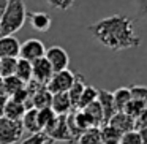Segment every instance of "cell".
I'll return each instance as SVG.
<instances>
[{
	"label": "cell",
	"mask_w": 147,
	"mask_h": 144,
	"mask_svg": "<svg viewBox=\"0 0 147 144\" xmlns=\"http://www.w3.org/2000/svg\"><path fill=\"white\" fill-rule=\"evenodd\" d=\"M3 81H5V90H7V97L14 95L18 90H21L22 87H26V84H24L22 81L19 79V78H16V76L5 78Z\"/></svg>",
	"instance_id": "obj_25"
},
{
	"label": "cell",
	"mask_w": 147,
	"mask_h": 144,
	"mask_svg": "<svg viewBox=\"0 0 147 144\" xmlns=\"http://www.w3.org/2000/svg\"><path fill=\"white\" fill-rule=\"evenodd\" d=\"M27 16L30 19V24L38 32H48L52 26V19L45 11H27Z\"/></svg>",
	"instance_id": "obj_13"
},
{
	"label": "cell",
	"mask_w": 147,
	"mask_h": 144,
	"mask_svg": "<svg viewBox=\"0 0 147 144\" xmlns=\"http://www.w3.org/2000/svg\"><path fill=\"white\" fill-rule=\"evenodd\" d=\"M45 59L48 60V64L51 65L52 71H63L68 70V64H70V55L67 54L62 46H51L49 49H46Z\"/></svg>",
	"instance_id": "obj_7"
},
{
	"label": "cell",
	"mask_w": 147,
	"mask_h": 144,
	"mask_svg": "<svg viewBox=\"0 0 147 144\" xmlns=\"http://www.w3.org/2000/svg\"><path fill=\"white\" fill-rule=\"evenodd\" d=\"M82 111H84V114L89 117L92 127H103V125H105V117H103V111H101V106L98 105V101L90 103V105L86 106Z\"/></svg>",
	"instance_id": "obj_16"
},
{
	"label": "cell",
	"mask_w": 147,
	"mask_h": 144,
	"mask_svg": "<svg viewBox=\"0 0 147 144\" xmlns=\"http://www.w3.org/2000/svg\"><path fill=\"white\" fill-rule=\"evenodd\" d=\"M52 74H54V71H52L51 65L48 64V60L45 57L40 59V60H35L32 64V81H35L40 86L46 87V84L49 82Z\"/></svg>",
	"instance_id": "obj_8"
},
{
	"label": "cell",
	"mask_w": 147,
	"mask_h": 144,
	"mask_svg": "<svg viewBox=\"0 0 147 144\" xmlns=\"http://www.w3.org/2000/svg\"><path fill=\"white\" fill-rule=\"evenodd\" d=\"M89 32L98 43L111 51H125L141 45L133 19L125 14H112L89 26Z\"/></svg>",
	"instance_id": "obj_1"
},
{
	"label": "cell",
	"mask_w": 147,
	"mask_h": 144,
	"mask_svg": "<svg viewBox=\"0 0 147 144\" xmlns=\"http://www.w3.org/2000/svg\"><path fill=\"white\" fill-rule=\"evenodd\" d=\"M46 54V48L45 43L38 38H29L24 43H21V49H19V59L27 60L30 64H33L35 60L43 59Z\"/></svg>",
	"instance_id": "obj_5"
},
{
	"label": "cell",
	"mask_w": 147,
	"mask_h": 144,
	"mask_svg": "<svg viewBox=\"0 0 147 144\" xmlns=\"http://www.w3.org/2000/svg\"><path fill=\"white\" fill-rule=\"evenodd\" d=\"M51 109L55 116H68L73 111V105L70 101V97L67 92L63 93H54L51 101Z\"/></svg>",
	"instance_id": "obj_11"
},
{
	"label": "cell",
	"mask_w": 147,
	"mask_h": 144,
	"mask_svg": "<svg viewBox=\"0 0 147 144\" xmlns=\"http://www.w3.org/2000/svg\"><path fill=\"white\" fill-rule=\"evenodd\" d=\"M43 133L51 139V143H54V141H63V143L70 144L74 143L67 125V116H55V119L43 130Z\"/></svg>",
	"instance_id": "obj_3"
},
{
	"label": "cell",
	"mask_w": 147,
	"mask_h": 144,
	"mask_svg": "<svg viewBox=\"0 0 147 144\" xmlns=\"http://www.w3.org/2000/svg\"><path fill=\"white\" fill-rule=\"evenodd\" d=\"M49 143H51V139H49L43 131H40V133L30 135V136L26 138L21 144H49Z\"/></svg>",
	"instance_id": "obj_30"
},
{
	"label": "cell",
	"mask_w": 147,
	"mask_h": 144,
	"mask_svg": "<svg viewBox=\"0 0 147 144\" xmlns=\"http://www.w3.org/2000/svg\"><path fill=\"white\" fill-rule=\"evenodd\" d=\"M96 97H98V89H96L95 86H86L79 101H78L76 109H84L86 106H89L90 103L96 101Z\"/></svg>",
	"instance_id": "obj_22"
},
{
	"label": "cell",
	"mask_w": 147,
	"mask_h": 144,
	"mask_svg": "<svg viewBox=\"0 0 147 144\" xmlns=\"http://www.w3.org/2000/svg\"><path fill=\"white\" fill-rule=\"evenodd\" d=\"M78 141H79V144H103L101 128L100 127L87 128L86 131L81 133V136L78 138Z\"/></svg>",
	"instance_id": "obj_19"
},
{
	"label": "cell",
	"mask_w": 147,
	"mask_h": 144,
	"mask_svg": "<svg viewBox=\"0 0 147 144\" xmlns=\"http://www.w3.org/2000/svg\"><path fill=\"white\" fill-rule=\"evenodd\" d=\"M55 119V114L51 108H46V109H40L38 111V125H40V130H45L49 124Z\"/></svg>",
	"instance_id": "obj_27"
},
{
	"label": "cell",
	"mask_w": 147,
	"mask_h": 144,
	"mask_svg": "<svg viewBox=\"0 0 147 144\" xmlns=\"http://www.w3.org/2000/svg\"><path fill=\"white\" fill-rule=\"evenodd\" d=\"M74 82V73L70 70H63V71H57L52 74V78L49 79V82L46 84V89L54 95V93H63L68 92L71 89Z\"/></svg>",
	"instance_id": "obj_6"
},
{
	"label": "cell",
	"mask_w": 147,
	"mask_h": 144,
	"mask_svg": "<svg viewBox=\"0 0 147 144\" xmlns=\"http://www.w3.org/2000/svg\"><path fill=\"white\" fill-rule=\"evenodd\" d=\"M49 7L55 8V10H60V11H67L73 7L74 0H45Z\"/></svg>",
	"instance_id": "obj_31"
},
{
	"label": "cell",
	"mask_w": 147,
	"mask_h": 144,
	"mask_svg": "<svg viewBox=\"0 0 147 144\" xmlns=\"http://www.w3.org/2000/svg\"><path fill=\"white\" fill-rule=\"evenodd\" d=\"M21 43L16 37H0V59H18Z\"/></svg>",
	"instance_id": "obj_9"
},
{
	"label": "cell",
	"mask_w": 147,
	"mask_h": 144,
	"mask_svg": "<svg viewBox=\"0 0 147 144\" xmlns=\"http://www.w3.org/2000/svg\"><path fill=\"white\" fill-rule=\"evenodd\" d=\"M7 100H8V97H0V117H3V111H5Z\"/></svg>",
	"instance_id": "obj_35"
},
{
	"label": "cell",
	"mask_w": 147,
	"mask_h": 144,
	"mask_svg": "<svg viewBox=\"0 0 147 144\" xmlns=\"http://www.w3.org/2000/svg\"><path fill=\"white\" fill-rule=\"evenodd\" d=\"M96 101L101 106L103 111V117H105V125L109 122V119L115 114V105H114V98H112V92L109 90H98V97H96Z\"/></svg>",
	"instance_id": "obj_10"
},
{
	"label": "cell",
	"mask_w": 147,
	"mask_h": 144,
	"mask_svg": "<svg viewBox=\"0 0 147 144\" xmlns=\"http://www.w3.org/2000/svg\"><path fill=\"white\" fill-rule=\"evenodd\" d=\"M18 59H0V78H10L16 73Z\"/></svg>",
	"instance_id": "obj_24"
},
{
	"label": "cell",
	"mask_w": 147,
	"mask_h": 144,
	"mask_svg": "<svg viewBox=\"0 0 147 144\" xmlns=\"http://www.w3.org/2000/svg\"><path fill=\"white\" fill-rule=\"evenodd\" d=\"M136 3H138V13H139V18L147 19V0H136Z\"/></svg>",
	"instance_id": "obj_33"
},
{
	"label": "cell",
	"mask_w": 147,
	"mask_h": 144,
	"mask_svg": "<svg viewBox=\"0 0 147 144\" xmlns=\"http://www.w3.org/2000/svg\"><path fill=\"white\" fill-rule=\"evenodd\" d=\"M7 5H8V0H0V21H2V16L7 10Z\"/></svg>",
	"instance_id": "obj_36"
},
{
	"label": "cell",
	"mask_w": 147,
	"mask_h": 144,
	"mask_svg": "<svg viewBox=\"0 0 147 144\" xmlns=\"http://www.w3.org/2000/svg\"><path fill=\"white\" fill-rule=\"evenodd\" d=\"M146 127H147V106L142 109V112L134 119V130H141V128H146Z\"/></svg>",
	"instance_id": "obj_32"
},
{
	"label": "cell",
	"mask_w": 147,
	"mask_h": 144,
	"mask_svg": "<svg viewBox=\"0 0 147 144\" xmlns=\"http://www.w3.org/2000/svg\"><path fill=\"white\" fill-rule=\"evenodd\" d=\"M51 101H52V93L49 92L46 87H40L38 90L30 95V103H32V108L40 111V109H46L51 108Z\"/></svg>",
	"instance_id": "obj_14"
},
{
	"label": "cell",
	"mask_w": 147,
	"mask_h": 144,
	"mask_svg": "<svg viewBox=\"0 0 147 144\" xmlns=\"http://www.w3.org/2000/svg\"><path fill=\"white\" fill-rule=\"evenodd\" d=\"M119 144H142V141H141V136L138 133V130H131V131H127V133L122 135Z\"/></svg>",
	"instance_id": "obj_29"
},
{
	"label": "cell",
	"mask_w": 147,
	"mask_h": 144,
	"mask_svg": "<svg viewBox=\"0 0 147 144\" xmlns=\"http://www.w3.org/2000/svg\"><path fill=\"white\" fill-rule=\"evenodd\" d=\"M14 76L19 78L24 84H29L32 81V64L27 60H22V59H18V65H16V73Z\"/></svg>",
	"instance_id": "obj_21"
},
{
	"label": "cell",
	"mask_w": 147,
	"mask_h": 144,
	"mask_svg": "<svg viewBox=\"0 0 147 144\" xmlns=\"http://www.w3.org/2000/svg\"><path fill=\"white\" fill-rule=\"evenodd\" d=\"M130 90V97L131 100H136V101L141 103H147V86H130L128 87Z\"/></svg>",
	"instance_id": "obj_28"
},
{
	"label": "cell",
	"mask_w": 147,
	"mask_h": 144,
	"mask_svg": "<svg viewBox=\"0 0 147 144\" xmlns=\"http://www.w3.org/2000/svg\"><path fill=\"white\" fill-rule=\"evenodd\" d=\"M106 125H111V127L115 128L120 135L134 130V120L131 117H128L125 112H115V114L109 119V122Z\"/></svg>",
	"instance_id": "obj_12"
},
{
	"label": "cell",
	"mask_w": 147,
	"mask_h": 144,
	"mask_svg": "<svg viewBox=\"0 0 147 144\" xmlns=\"http://www.w3.org/2000/svg\"><path fill=\"white\" fill-rule=\"evenodd\" d=\"M24 135V127L19 120L0 117V144H16Z\"/></svg>",
	"instance_id": "obj_4"
},
{
	"label": "cell",
	"mask_w": 147,
	"mask_h": 144,
	"mask_svg": "<svg viewBox=\"0 0 147 144\" xmlns=\"http://www.w3.org/2000/svg\"><path fill=\"white\" fill-rule=\"evenodd\" d=\"M138 133H139V136H141V141H142V144H147V127H146V128H141V130H138Z\"/></svg>",
	"instance_id": "obj_34"
},
{
	"label": "cell",
	"mask_w": 147,
	"mask_h": 144,
	"mask_svg": "<svg viewBox=\"0 0 147 144\" xmlns=\"http://www.w3.org/2000/svg\"><path fill=\"white\" fill-rule=\"evenodd\" d=\"M146 108V103H141V101H136V100H130L128 101V105L125 106L123 112L128 116V117H131L134 120V119L138 117V116L142 112V109Z\"/></svg>",
	"instance_id": "obj_26"
},
{
	"label": "cell",
	"mask_w": 147,
	"mask_h": 144,
	"mask_svg": "<svg viewBox=\"0 0 147 144\" xmlns=\"http://www.w3.org/2000/svg\"><path fill=\"white\" fill-rule=\"evenodd\" d=\"M21 124H22L24 130L30 131V133H40V125H38V111L36 109H27L24 117L21 119Z\"/></svg>",
	"instance_id": "obj_18"
},
{
	"label": "cell",
	"mask_w": 147,
	"mask_h": 144,
	"mask_svg": "<svg viewBox=\"0 0 147 144\" xmlns=\"http://www.w3.org/2000/svg\"><path fill=\"white\" fill-rule=\"evenodd\" d=\"M27 19V8L24 0H8L2 21H0V37H10L19 32Z\"/></svg>",
	"instance_id": "obj_2"
},
{
	"label": "cell",
	"mask_w": 147,
	"mask_h": 144,
	"mask_svg": "<svg viewBox=\"0 0 147 144\" xmlns=\"http://www.w3.org/2000/svg\"><path fill=\"white\" fill-rule=\"evenodd\" d=\"M101 128V138H103V144H119L122 135L119 133L115 128H112L111 125H103Z\"/></svg>",
	"instance_id": "obj_23"
},
{
	"label": "cell",
	"mask_w": 147,
	"mask_h": 144,
	"mask_svg": "<svg viewBox=\"0 0 147 144\" xmlns=\"http://www.w3.org/2000/svg\"><path fill=\"white\" fill-rule=\"evenodd\" d=\"M112 98H114L115 111H117V112H123L125 106H127L128 101L131 100L128 87H119L115 92H112Z\"/></svg>",
	"instance_id": "obj_20"
},
{
	"label": "cell",
	"mask_w": 147,
	"mask_h": 144,
	"mask_svg": "<svg viewBox=\"0 0 147 144\" xmlns=\"http://www.w3.org/2000/svg\"><path fill=\"white\" fill-rule=\"evenodd\" d=\"M146 106H147V103H146Z\"/></svg>",
	"instance_id": "obj_38"
},
{
	"label": "cell",
	"mask_w": 147,
	"mask_h": 144,
	"mask_svg": "<svg viewBox=\"0 0 147 144\" xmlns=\"http://www.w3.org/2000/svg\"><path fill=\"white\" fill-rule=\"evenodd\" d=\"M26 106L22 105V103H16L13 101L11 98L7 100V105H5V111H3V117L10 119V120H19L24 117V114H26Z\"/></svg>",
	"instance_id": "obj_17"
},
{
	"label": "cell",
	"mask_w": 147,
	"mask_h": 144,
	"mask_svg": "<svg viewBox=\"0 0 147 144\" xmlns=\"http://www.w3.org/2000/svg\"><path fill=\"white\" fill-rule=\"evenodd\" d=\"M86 86L87 84H86V79H84L82 74H74V82H73V86H71V89L67 92L68 97H70L71 105H73V111L76 109L78 101H79V98H81V95H82Z\"/></svg>",
	"instance_id": "obj_15"
},
{
	"label": "cell",
	"mask_w": 147,
	"mask_h": 144,
	"mask_svg": "<svg viewBox=\"0 0 147 144\" xmlns=\"http://www.w3.org/2000/svg\"><path fill=\"white\" fill-rule=\"evenodd\" d=\"M0 97H7V90H5V81H3V78H0Z\"/></svg>",
	"instance_id": "obj_37"
}]
</instances>
